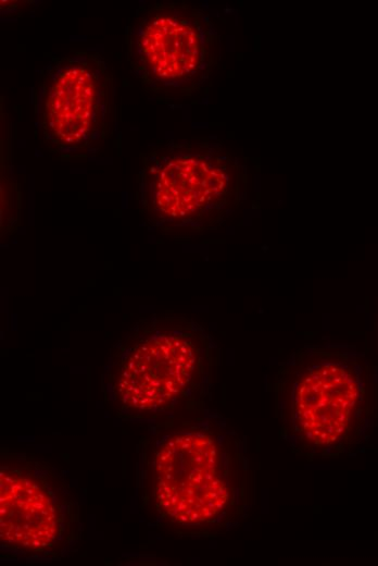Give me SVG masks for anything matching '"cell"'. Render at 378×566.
Instances as JSON below:
<instances>
[{
  "mask_svg": "<svg viewBox=\"0 0 378 566\" xmlns=\"http://www.w3.org/2000/svg\"><path fill=\"white\" fill-rule=\"evenodd\" d=\"M206 341L192 327H177L140 342L126 357L116 391L129 408L165 407L185 396L201 379Z\"/></svg>",
  "mask_w": 378,
  "mask_h": 566,
  "instance_id": "cell-3",
  "label": "cell"
},
{
  "mask_svg": "<svg viewBox=\"0 0 378 566\" xmlns=\"http://www.w3.org/2000/svg\"><path fill=\"white\" fill-rule=\"evenodd\" d=\"M135 53L156 82H187L203 62V44L196 23L173 9L148 13L135 28Z\"/></svg>",
  "mask_w": 378,
  "mask_h": 566,
  "instance_id": "cell-6",
  "label": "cell"
},
{
  "mask_svg": "<svg viewBox=\"0 0 378 566\" xmlns=\"http://www.w3.org/2000/svg\"><path fill=\"white\" fill-rule=\"evenodd\" d=\"M153 475L159 512L182 526L217 520L234 499L223 448L203 429L182 430L166 438L155 454Z\"/></svg>",
  "mask_w": 378,
  "mask_h": 566,
  "instance_id": "cell-2",
  "label": "cell"
},
{
  "mask_svg": "<svg viewBox=\"0 0 378 566\" xmlns=\"http://www.w3.org/2000/svg\"><path fill=\"white\" fill-rule=\"evenodd\" d=\"M56 508L43 487L18 470L0 472V538L29 551L51 545L59 534Z\"/></svg>",
  "mask_w": 378,
  "mask_h": 566,
  "instance_id": "cell-7",
  "label": "cell"
},
{
  "mask_svg": "<svg viewBox=\"0 0 378 566\" xmlns=\"http://www.w3.org/2000/svg\"><path fill=\"white\" fill-rule=\"evenodd\" d=\"M374 379L363 355L337 343L305 344L280 362L275 402L280 432L298 455L332 457L367 423Z\"/></svg>",
  "mask_w": 378,
  "mask_h": 566,
  "instance_id": "cell-1",
  "label": "cell"
},
{
  "mask_svg": "<svg viewBox=\"0 0 378 566\" xmlns=\"http://www.w3.org/2000/svg\"><path fill=\"white\" fill-rule=\"evenodd\" d=\"M236 184L235 170L220 158L203 153L174 155L162 161L154 172L152 202L167 219L191 221L224 205Z\"/></svg>",
  "mask_w": 378,
  "mask_h": 566,
  "instance_id": "cell-4",
  "label": "cell"
},
{
  "mask_svg": "<svg viewBox=\"0 0 378 566\" xmlns=\"http://www.w3.org/2000/svg\"><path fill=\"white\" fill-rule=\"evenodd\" d=\"M100 67L87 59L59 63L49 75L42 98V124L63 146L87 143L94 134L104 100Z\"/></svg>",
  "mask_w": 378,
  "mask_h": 566,
  "instance_id": "cell-5",
  "label": "cell"
}]
</instances>
